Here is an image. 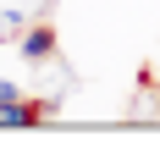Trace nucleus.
Wrapping results in <instances>:
<instances>
[{
	"mask_svg": "<svg viewBox=\"0 0 160 160\" xmlns=\"http://www.w3.org/2000/svg\"><path fill=\"white\" fill-rule=\"evenodd\" d=\"M17 50H22V61H50V55H55V28H50V22H33V28L17 39Z\"/></svg>",
	"mask_w": 160,
	"mask_h": 160,
	"instance_id": "f257e3e1",
	"label": "nucleus"
},
{
	"mask_svg": "<svg viewBox=\"0 0 160 160\" xmlns=\"http://www.w3.org/2000/svg\"><path fill=\"white\" fill-rule=\"evenodd\" d=\"M17 99H22V88H17V83H6V78H0V105H17Z\"/></svg>",
	"mask_w": 160,
	"mask_h": 160,
	"instance_id": "f03ea898",
	"label": "nucleus"
},
{
	"mask_svg": "<svg viewBox=\"0 0 160 160\" xmlns=\"http://www.w3.org/2000/svg\"><path fill=\"white\" fill-rule=\"evenodd\" d=\"M155 105H160V94H155Z\"/></svg>",
	"mask_w": 160,
	"mask_h": 160,
	"instance_id": "7ed1b4c3",
	"label": "nucleus"
}]
</instances>
